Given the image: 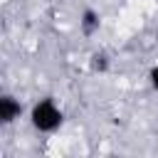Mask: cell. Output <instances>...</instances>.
I'll list each match as a JSON object with an SVG mask.
<instances>
[{
	"instance_id": "obj_3",
	"label": "cell",
	"mask_w": 158,
	"mask_h": 158,
	"mask_svg": "<svg viewBox=\"0 0 158 158\" xmlns=\"http://www.w3.org/2000/svg\"><path fill=\"white\" fill-rule=\"evenodd\" d=\"M81 27H84V32H94L99 27V15L94 10H86L84 12V20H81Z\"/></svg>"
},
{
	"instance_id": "obj_5",
	"label": "cell",
	"mask_w": 158,
	"mask_h": 158,
	"mask_svg": "<svg viewBox=\"0 0 158 158\" xmlns=\"http://www.w3.org/2000/svg\"><path fill=\"white\" fill-rule=\"evenodd\" d=\"M148 79H151V86L158 91V67H153L151 69V74H148Z\"/></svg>"
},
{
	"instance_id": "obj_4",
	"label": "cell",
	"mask_w": 158,
	"mask_h": 158,
	"mask_svg": "<svg viewBox=\"0 0 158 158\" xmlns=\"http://www.w3.org/2000/svg\"><path fill=\"white\" fill-rule=\"evenodd\" d=\"M91 59H94V62H91L94 69H106V57H104V54H94Z\"/></svg>"
},
{
	"instance_id": "obj_2",
	"label": "cell",
	"mask_w": 158,
	"mask_h": 158,
	"mask_svg": "<svg viewBox=\"0 0 158 158\" xmlns=\"http://www.w3.org/2000/svg\"><path fill=\"white\" fill-rule=\"evenodd\" d=\"M20 114H22V106L17 99H12V96L0 99V121L2 123H12L15 118H20Z\"/></svg>"
},
{
	"instance_id": "obj_1",
	"label": "cell",
	"mask_w": 158,
	"mask_h": 158,
	"mask_svg": "<svg viewBox=\"0 0 158 158\" xmlns=\"http://www.w3.org/2000/svg\"><path fill=\"white\" fill-rule=\"evenodd\" d=\"M62 121H64V114H62V109H59L52 99L37 101V104L32 106V111H30V123H32L40 133H52V131H57V128L62 126Z\"/></svg>"
}]
</instances>
